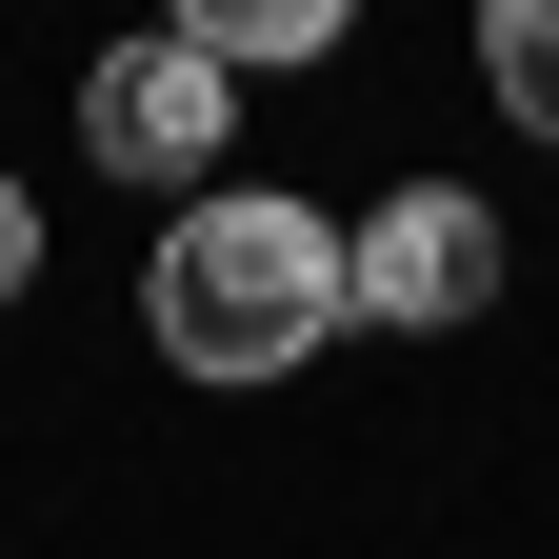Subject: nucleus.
<instances>
[{"mask_svg": "<svg viewBox=\"0 0 559 559\" xmlns=\"http://www.w3.org/2000/svg\"><path fill=\"white\" fill-rule=\"evenodd\" d=\"M340 320H360L340 300V221L320 200H260V180L180 200V240L140 260V340H160L180 380H300Z\"/></svg>", "mask_w": 559, "mask_h": 559, "instance_id": "1", "label": "nucleus"}, {"mask_svg": "<svg viewBox=\"0 0 559 559\" xmlns=\"http://www.w3.org/2000/svg\"><path fill=\"white\" fill-rule=\"evenodd\" d=\"M81 140H100V180H180V200H221V140H240V81L200 40H100V81H81Z\"/></svg>", "mask_w": 559, "mask_h": 559, "instance_id": "2", "label": "nucleus"}, {"mask_svg": "<svg viewBox=\"0 0 559 559\" xmlns=\"http://www.w3.org/2000/svg\"><path fill=\"white\" fill-rule=\"evenodd\" d=\"M340 300L400 320V340H440V320L500 300V221H479L460 180H419V200H380V221H340Z\"/></svg>", "mask_w": 559, "mask_h": 559, "instance_id": "3", "label": "nucleus"}, {"mask_svg": "<svg viewBox=\"0 0 559 559\" xmlns=\"http://www.w3.org/2000/svg\"><path fill=\"white\" fill-rule=\"evenodd\" d=\"M340 21H360V0H160V40H200L221 81H240V60H320Z\"/></svg>", "mask_w": 559, "mask_h": 559, "instance_id": "4", "label": "nucleus"}, {"mask_svg": "<svg viewBox=\"0 0 559 559\" xmlns=\"http://www.w3.org/2000/svg\"><path fill=\"white\" fill-rule=\"evenodd\" d=\"M479 81H500V100L559 140V0H479Z\"/></svg>", "mask_w": 559, "mask_h": 559, "instance_id": "5", "label": "nucleus"}, {"mask_svg": "<svg viewBox=\"0 0 559 559\" xmlns=\"http://www.w3.org/2000/svg\"><path fill=\"white\" fill-rule=\"evenodd\" d=\"M21 280H40V200L0 180V300H21Z\"/></svg>", "mask_w": 559, "mask_h": 559, "instance_id": "6", "label": "nucleus"}]
</instances>
